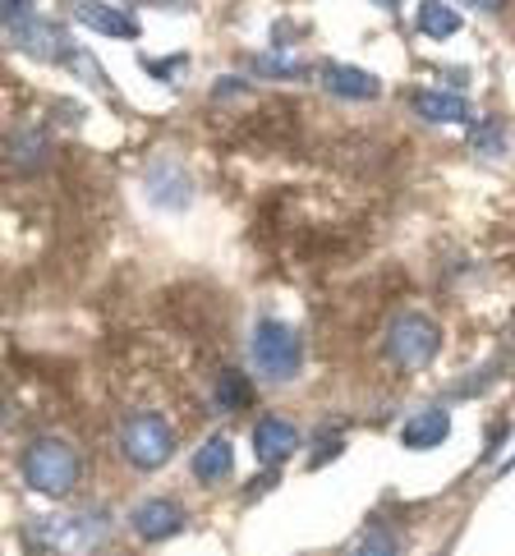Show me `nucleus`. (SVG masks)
<instances>
[{
	"instance_id": "11",
	"label": "nucleus",
	"mask_w": 515,
	"mask_h": 556,
	"mask_svg": "<svg viewBox=\"0 0 515 556\" xmlns=\"http://www.w3.org/2000/svg\"><path fill=\"white\" fill-rule=\"evenodd\" d=\"M230 465H235L230 442H226V437H212V442H203V446H198V455H193V479L216 488V483L230 479Z\"/></svg>"
},
{
	"instance_id": "14",
	"label": "nucleus",
	"mask_w": 515,
	"mask_h": 556,
	"mask_svg": "<svg viewBox=\"0 0 515 556\" xmlns=\"http://www.w3.org/2000/svg\"><path fill=\"white\" fill-rule=\"evenodd\" d=\"M419 33L438 37V42H442V37H455V33H461V14H455L451 5H442V0H424V5H419Z\"/></svg>"
},
{
	"instance_id": "10",
	"label": "nucleus",
	"mask_w": 515,
	"mask_h": 556,
	"mask_svg": "<svg viewBox=\"0 0 515 556\" xmlns=\"http://www.w3.org/2000/svg\"><path fill=\"white\" fill-rule=\"evenodd\" d=\"M74 24H88L92 33H106V37H138V24L125 10H111L102 0H74Z\"/></svg>"
},
{
	"instance_id": "19",
	"label": "nucleus",
	"mask_w": 515,
	"mask_h": 556,
	"mask_svg": "<svg viewBox=\"0 0 515 556\" xmlns=\"http://www.w3.org/2000/svg\"><path fill=\"white\" fill-rule=\"evenodd\" d=\"M469 5H474V10H483V14H498L506 0H469Z\"/></svg>"
},
{
	"instance_id": "8",
	"label": "nucleus",
	"mask_w": 515,
	"mask_h": 556,
	"mask_svg": "<svg viewBox=\"0 0 515 556\" xmlns=\"http://www.w3.org/2000/svg\"><path fill=\"white\" fill-rule=\"evenodd\" d=\"M294 446H300V428H294L290 419H276V414L258 419V428H253V455L263 465H281Z\"/></svg>"
},
{
	"instance_id": "5",
	"label": "nucleus",
	"mask_w": 515,
	"mask_h": 556,
	"mask_svg": "<svg viewBox=\"0 0 515 556\" xmlns=\"http://www.w3.org/2000/svg\"><path fill=\"white\" fill-rule=\"evenodd\" d=\"M121 446L134 469H162L175 451V432L166 419H156V414H134L121 428Z\"/></svg>"
},
{
	"instance_id": "4",
	"label": "nucleus",
	"mask_w": 515,
	"mask_h": 556,
	"mask_svg": "<svg viewBox=\"0 0 515 556\" xmlns=\"http://www.w3.org/2000/svg\"><path fill=\"white\" fill-rule=\"evenodd\" d=\"M438 350H442V331L432 317L424 313H401V317H391V327H387V359L395 368H428L432 359H438Z\"/></svg>"
},
{
	"instance_id": "17",
	"label": "nucleus",
	"mask_w": 515,
	"mask_h": 556,
	"mask_svg": "<svg viewBox=\"0 0 515 556\" xmlns=\"http://www.w3.org/2000/svg\"><path fill=\"white\" fill-rule=\"evenodd\" d=\"M360 556H395V539H391V533H382V529H373V533H364Z\"/></svg>"
},
{
	"instance_id": "1",
	"label": "nucleus",
	"mask_w": 515,
	"mask_h": 556,
	"mask_svg": "<svg viewBox=\"0 0 515 556\" xmlns=\"http://www.w3.org/2000/svg\"><path fill=\"white\" fill-rule=\"evenodd\" d=\"M249 354H253V368L272 377V382H290L294 372L304 368V341L300 331L281 317H258L253 336H249Z\"/></svg>"
},
{
	"instance_id": "20",
	"label": "nucleus",
	"mask_w": 515,
	"mask_h": 556,
	"mask_svg": "<svg viewBox=\"0 0 515 556\" xmlns=\"http://www.w3.org/2000/svg\"><path fill=\"white\" fill-rule=\"evenodd\" d=\"M378 5H395V0H378Z\"/></svg>"
},
{
	"instance_id": "3",
	"label": "nucleus",
	"mask_w": 515,
	"mask_h": 556,
	"mask_svg": "<svg viewBox=\"0 0 515 556\" xmlns=\"http://www.w3.org/2000/svg\"><path fill=\"white\" fill-rule=\"evenodd\" d=\"M24 479H28V488L47 492V496H65L84 479V460H78L74 446L55 442V437H42V442H33L24 455Z\"/></svg>"
},
{
	"instance_id": "7",
	"label": "nucleus",
	"mask_w": 515,
	"mask_h": 556,
	"mask_svg": "<svg viewBox=\"0 0 515 556\" xmlns=\"http://www.w3.org/2000/svg\"><path fill=\"white\" fill-rule=\"evenodd\" d=\"M180 529H185V510L175 502H166V496H152V502H143L134 510V533L148 543H166Z\"/></svg>"
},
{
	"instance_id": "13",
	"label": "nucleus",
	"mask_w": 515,
	"mask_h": 556,
	"mask_svg": "<svg viewBox=\"0 0 515 556\" xmlns=\"http://www.w3.org/2000/svg\"><path fill=\"white\" fill-rule=\"evenodd\" d=\"M414 111L424 115V121H432V125H455V121H465V97L461 92H432V88H424V92H414Z\"/></svg>"
},
{
	"instance_id": "18",
	"label": "nucleus",
	"mask_w": 515,
	"mask_h": 556,
	"mask_svg": "<svg viewBox=\"0 0 515 556\" xmlns=\"http://www.w3.org/2000/svg\"><path fill=\"white\" fill-rule=\"evenodd\" d=\"M474 148H483V152H502L498 125H483V129H474Z\"/></svg>"
},
{
	"instance_id": "16",
	"label": "nucleus",
	"mask_w": 515,
	"mask_h": 556,
	"mask_svg": "<svg viewBox=\"0 0 515 556\" xmlns=\"http://www.w3.org/2000/svg\"><path fill=\"white\" fill-rule=\"evenodd\" d=\"M253 70L272 74V78H290V74H300V61H286V55H258Z\"/></svg>"
},
{
	"instance_id": "9",
	"label": "nucleus",
	"mask_w": 515,
	"mask_h": 556,
	"mask_svg": "<svg viewBox=\"0 0 515 556\" xmlns=\"http://www.w3.org/2000/svg\"><path fill=\"white\" fill-rule=\"evenodd\" d=\"M323 88L331 97H341V102H373V97L382 92V84L373 78L368 70H354V65H323Z\"/></svg>"
},
{
	"instance_id": "2",
	"label": "nucleus",
	"mask_w": 515,
	"mask_h": 556,
	"mask_svg": "<svg viewBox=\"0 0 515 556\" xmlns=\"http://www.w3.org/2000/svg\"><path fill=\"white\" fill-rule=\"evenodd\" d=\"M0 33H5L18 51L37 55V61H51V55H70L61 28H55L47 14H37L33 0H0Z\"/></svg>"
},
{
	"instance_id": "15",
	"label": "nucleus",
	"mask_w": 515,
	"mask_h": 556,
	"mask_svg": "<svg viewBox=\"0 0 515 556\" xmlns=\"http://www.w3.org/2000/svg\"><path fill=\"white\" fill-rule=\"evenodd\" d=\"M216 409H226V414H235V409H244L249 401H253V391H249V377L244 372H235V368H222V377H216Z\"/></svg>"
},
{
	"instance_id": "12",
	"label": "nucleus",
	"mask_w": 515,
	"mask_h": 556,
	"mask_svg": "<svg viewBox=\"0 0 515 556\" xmlns=\"http://www.w3.org/2000/svg\"><path fill=\"white\" fill-rule=\"evenodd\" d=\"M447 432H451L447 409H424V414H414V419L401 428V442H405L410 451H428V446L447 442Z\"/></svg>"
},
{
	"instance_id": "6",
	"label": "nucleus",
	"mask_w": 515,
	"mask_h": 556,
	"mask_svg": "<svg viewBox=\"0 0 515 556\" xmlns=\"http://www.w3.org/2000/svg\"><path fill=\"white\" fill-rule=\"evenodd\" d=\"M143 185H148V198H152L156 207H166V212L189 207V193H193L189 170H185L180 162H171V156H162V162H152V166H148Z\"/></svg>"
},
{
	"instance_id": "21",
	"label": "nucleus",
	"mask_w": 515,
	"mask_h": 556,
	"mask_svg": "<svg viewBox=\"0 0 515 556\" xmlns=\"http://www.w3.org/2000/svg\"><path fill=\"white\" fill-rule=\"evenodd\" d=\"M511 465H515V460H511Z\"/></svg>"
}]
</instances>
